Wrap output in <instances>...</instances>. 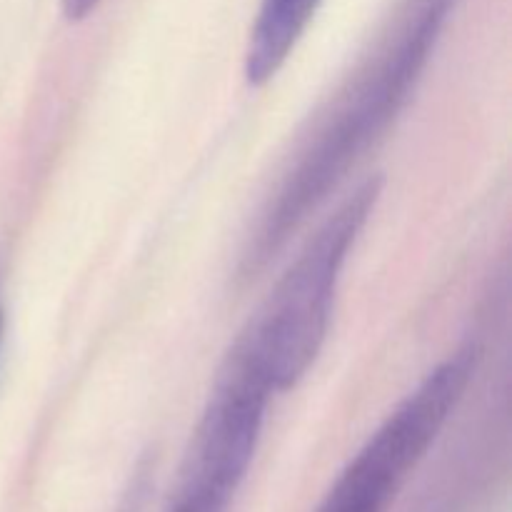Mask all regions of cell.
<instances>
[{"label": "cell", "instance_id": "cell-1", "mask_svg": "<svg viewBox=\"0 0 512 512\" xmlns=\"http://www.w3.org/2000/svg\"><path fill=\"white\" fill-rule=\"evenodd\" d=\"M458 0H400L343 83L310 115L243 238L235 275L260 278L340 180L388 130L418 85Z\"/></svg>", "mask_w": 512, "mask_h": 512}, {"label": "cell", "instance_id": "cell-2", "mask_svg": "<svg viewBox=\"0 0 512 512\" xmlns=\"http://www.w3.org/2000/svg\"><path fill=\"white\" fill-rule=\"evenodd\" d=\"M380 198V178L360 183L300 248L258 313L230 345L273 395L293 390L323 350L343 268Z\"/></svg>", "mask_w": 512, "mask_h": 512}, {"label": "cell", "instance_id": "cell-3", "mask_svg": "<svg viewBox=\"0 0 512 512\" xmlns=\"http://www.w3.org/2000/svg\"><path fill=\"white\" fill-rule=\"evenodd\" d=\"M478 348L463 345L435 365L365 440L315 512H388L473 380Z\"/></svg>", "mask_w": 512, "mask_h": 512}, {"label": "cell", "instance_id": "cell-4", "mask_svg": "<svg viewBox=\"0 0 512 512\" xmlns=\"http://www.w3.org/2000/svg\"><path fill=\"white\" fill-rule=\"evenodd\" d=\"M273 390L225 355L165 512H230L253 465Z\"/></svg>", "mask_w": 512, "mask_h": 512}, {"label": "cell", "instance_id": "cell-5", "mask_svg": "<svg viewBox=\"0 0 512 512\" xmlns=\"http://www.w3.org/2000/svg\"><path fill=\"white\" fill-rule=\"evenodd\" d=\"M320 0H260L245 45V80L265 85L278 75L303 38Z\"/></svg>", "mask_w": 512, "mask_h": 512}, {"label": "cell", "instance_id": "cell-6", "mask_svg": "<svg viewBox=\"0 0 512 512\" xmlns=\"http://www.w3.org/2000/svg\"><path fill=\"white\" fill-rule=\"evenodd\" d=\"M148 470H140L138 478L133 480V485L128 488V493H125L123 503H120L118 512H140L143 510V503H145V495H148Z\"/></svg>", "mask_w": 512, "mask_h": 512}, {"label": "cell", "instance_id": "cell-7", "mask_svg": "<svg viewBox=\"0 0 512 512\" xmlns=\"http://www.w3.org/2000/svg\"><path fill=\"white\" fill-rule=\"evenodd\" d=\"M63 3V13L70 23H78V20L88 18L95 8L100 5V0H60Z\"/></svg>", "mask_w": 512, "mask_h": 512}]
</instances>
